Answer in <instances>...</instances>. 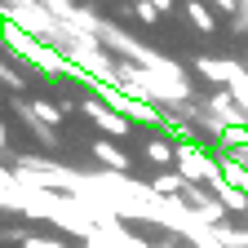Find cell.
<instances>
[{
	"mask_svg": "<svg viewBox=\"0 0 248 248\" xmlns=\"http://www.w3.org/2000/svg\"><path fill=\"white\" fill-rule=\"evenodd\" d=\"M177 169H182L186 182H222V173H217L208 164V155L195 151V146H177Z\"/></svg>",
	"mask_w": 248,
	"mask_h": 248,
	"instance_id": "cell-1",
	"label": "cell"
},
{
	"mask_svg": "<svg viewBox=\"0 0 248 248\" xmlns=\"http://www.w3.org/2000/svg\"><path fill=\"white\" fill-rule=\"evenodd\" d=\"M84 111H89L93 120H98L102 129H107V133H115V138H124V133H129V120H120V115H111L107 107H98V102H84Z\"/></svg>",
	"mask_w": 248,
	"mask_h": 248,
	"instance_id": "cell-2",
	"label": "cell"
},
{
	"mask_svg": "<svg viewBox=\"0 0 248 248\" xmlns=\"http://www.w3.org/2000/svg\"><path fill=\"white\" fill-rule=\"evenodd\" d=\"M155 191H164V195H173V191H191V186H186V177L182 173H155Z\"/></svg>",
	"mask_w": 248,
	"mask_h": 248,
	"instance_id": "cell-3",
	"label": "cell"
},
{
	"mask_svg": "<svg viewBox=\"0 0 248 248\" xmlns=\"http://www.w3.org/2000/svg\"><path fill=\"white\" fill-rule=\"evenodd\" d=\"M146 160H155V164H173L177 160V146H169V142H146Z\"/></svg>",
	"mask_w": 248,
	"mask_h": 248,
	"instance_id": "cell-4",
	"label": "cell"
},
{
	"mask_svg": "<svg viewBox=\"0 0 248 248\" xmlns=\"http://www.w3.org/2000/svg\"><path fill=\"white\" fill-rule=\"evenodd\" d=\"M93 155H98V160H107L111 169H129V155H120V151L107 146V142H93Z\"/></svg>",
	"mask_w": 248,
	"mask_h": 248,
	"instance_id": "cell-5",
	"label": "cell"
},
{
	"mask_svg": "<svg viewBox=\"0 0 248 248\" xmlns=\"http://www.w3.org/2000/svg\"><path fill=\"white\" fill-rule=\"evenodd\" d=\"M186 14H191V22H195L200 31H217V22H213V14H208L204 5H195V0H191V5H186Z\"/></svg>",
	"mask_w": 248,
	"mask_h": 248,
	"instance_id": "cell-6",
	"label": "cell"
},
{
	"mask_svg": "<svg viewBox=\"0 0 248 248\" xmlns=\"http://www.w3.org/2000/svg\"><path fill=\"white\" fill-rule=\"evenodd\" d=\"M36 111H40V120H49V124H58L62 115H58V107H49V102H36Z\"/></svg>",
	"mask_w": 248,
	"mask_h": 248,
	"instance_id": "cell-7",
	"label": "cell"
},
{
	"mask_svg": "<svg viewBox=\"0 0 248 248\" xmlns=\"http://www.w3.org/2000/svg\"><path fill=\"white\" fill-rule=\"evenodd\" d=\"M138 18H142V22H155V5H151V0H142V5H138Z\"/></svg>",
	"mask_w": 248,
	"mask_h": 248,
	"instance_id": "cell-8",
	"label": "cell"
},
{
	"mask_svg": "<svg viewBox=\"0 0 248 248\" xmlns=\"http://www.w3.org/2000/svg\"><path fill=\"white\" fill-rule=\"evenodd\" d=\"M27 248H62L58 239H27Z\"/></svg>",
	"mask_w": 248,
	"mask_h": 248,
	"instance_id": "cell-9",
	"label": "cell"
},
{
	"mask_svg": "<svg viewBox=\"0 0 248 248\" xmlns=\"http://www.w3.org/2000/svg\"><path fill=\"white\" fill-rule=\"evenodd\" d=\"M217 5H222V9H235V0H217Z\"/></svg>",
	"mask_w": 248,
	"mask_h": 248,
	"instance_id": "cell-10",
	"label": "cell"
},
{
	"mask_svg": "<svg viewBox=\"0 0 248 248\" xmlns=\"http://www.w3.org/2000/svg\"><path fill=\"white\" fill-rule=\"evenodd\" d=\"M151 5H160V9H169V0H151Z\"/></svg>",
	"mask_w": 248,
	"mask_h": 248,
	"instance_id": "cell-11",
	"label": "cell"
}]
</instances>
